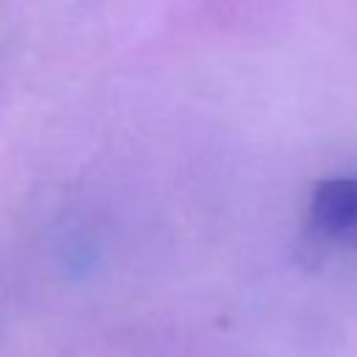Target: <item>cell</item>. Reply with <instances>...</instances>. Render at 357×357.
I'll return each instance as SVG.
<instances>
[{
  "mask_svg": "<svg viewBox=\"0 0 357 357\" xmlns=\"http://www.w3.org/2000/svg\"><path fill=\"white\" fill-rule=\"evenodd\" d=\"M312 229L340 245H357V176L326 178L310 198Z\"/></svg>",
  "mask_w": 357,
  "mask_h": 357,
  "instance_id": "1",
  "label": "cell"
}]
</instances>
